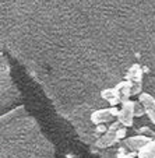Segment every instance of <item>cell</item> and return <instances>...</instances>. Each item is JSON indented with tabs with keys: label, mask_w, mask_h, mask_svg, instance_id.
Wrapping results in <instances>:
<instances>
[{
	"label": "cell",
	"mask_w": 155,
	"mask_h": 158,
	"mask_svg": "<svg viewBox=\"0 0 155 158\" xmlns=\"http://www.w3.org/2000/svg\"><path fill=\"white\" fill-rule=\"evenodd\" d=\"M120 127H122V123H120L119 120L113 122L109 127H108L106 133H104L101 137L96 140L95 146L98 147V148H108V147H112L113 144H116L117 141H120L119 134H117V131H119Z\"/></svg>",
	"instance_id": "6da1fadb"
},
{
	"label": "cell",
	"mask_w": 155,
	"mask_h": 158,
	"mask_svg": "<svg viewBox=\"0 0 155 158\" xmlns=\"http://www.w3.org/2000/svg\"><path fill=\"white\" fill-rule=\"evenodd\" d=\"M126 80L130 83L131 85V95H140L143 94V69L141 66L134 63L128 69L127 74H126Z\"/></svg>",
	"instance_id": "7a4b0ae2"
},
{
	"label": "cell",
	"mask_w": 155,
	"mask_h": 158,
	"mask_svg": "<svg viewBox=\"0 0 155 158\" xmlns=\"http://www.w3.org/2000/svg\"><path fill=\"white\" fill-rule=\"evenodd\" d=\"M117 115H119V109L116 106L104 108V109H98L91 114V122L96 126L113 123V120L117 119Z\"/></svg>",
	"instance_id": "3957f363"
},
{
	"label": "cell",
	"mask_w": 155,
	"mask_h": 158,
	"mask_svg": "<svg viewBox=\"0 0 155 158\" xmlns=\"http://www.w3.org/2000/svg\"><path fill=\"white\" fill-rule=\"evenodd\" d=\"M149 141H151L149 137L143 136V134H137V136L126 137L124 140H122V143H120V148L127 150V151H131V152H137L138 154V151H140L143 147H145Z\"/></svg>",
	"instance_id": "277c9868"
},
{
	"label": "cell",
	"mask_w": 155,
	"mask_h": 158,
	"mask_svg": "<svg viewBox=\"0 0 155 158\" xmlns=\"http://www.w3.org/2000/svg\"><path fill=\"white\" fill-rule=\"evenodd\" d=\"M134 101H126L122 104V108L119 109V115H117V120L122 123L124 127H131L133 122H134Z\"/></svg>",
	"instance_id": "5b68a950"
},
{
	"label": "cell",
	"mask_w": 155,
	"mask_h": 158,
	"mask_svg": "<svg viewBox=\"0 0 155 158\" xmlns=\"http://www.w3.org/2000/svg\"><path fill=\"white\" fill-rule=\"evenodd\" d=\"M138 101L143 104L144 109H145V115L148 116V119L151 120V123L155 125V98L148 93H143L140 94Z\"/></svg>",
	"instance_id": "8992f818"
},
{
	"label": "cell",
	"mask_w": 155,
	"mask_h": 158,
	"mask_svg": "<svg viewBox=\"0 0 155 158\" xmlns=\"http://www.w3.org/2000/svg\"><path fill=\"white\" fill-rule=\"evenodd\" d=\"M101 97L105 99L106 102H109L110 106H117L119 104H122L119 98V94H117L116 88H105L101 91Z\"/></svg>",
	"instance_id": "52a82bcc"
},
{
	"label": "cell",
	"mask_w": 155,
	"mask_h": 158,
	"mask_svg": "<svg viewBox=\"0 0 155 158\" xmlns=\"http://www.w3.org/2000/svg\"><path fill=\"white\" fill-rule=\"evenodd\" d=\"M115 88H116L117 94H119V98H120V101H122V104L126 101H130V97H133L131 95V85L127 80L120 81Z\"/></svg>",
	"instance_id": "ba28073f"
},
{
	"label": "cell",
	"mask_w": 155,
	"mask_h": 158,
	"mask_svg": "<svg viewBox=\"0 0 155 158\" xmlns=\"http://www.w3.org/2000/svg\"><path fill=\"white\" fill-rule=\"evenodd\" d=\"M137 158H155V139L138 151Z\"/></svg>",
	"instance_id": "9c48e42d"
},
{
	"label": "cell",
	"mask_w": 155,
	"mask_h": 158,
	"mask_svg": "<svg viewBox=\"0 0 155 158\" xmlns=\"http://www.w3.org/2000/svg\"><path fill=\"white\" fill-rule=\"evenodd\" d=\"M22 112H24V106H20V108H17V109H13L11 112H9V114H6V115H3V116H2V122H3V123L10 122L13 118H15V115L18 116V115L22 114Z\"/></svg>",
	"instance_id": "30bf717a"
},
{
	"label": "cell",
	"mask_w": 155,
	"mask_h": 158,
	"mask_svg": "<svg viewBox=\"0 0 155 158\" xmlns=\"http://www.w3.org/2000/svg\"><path fill=\"white\" fill-rule=\"evenodd\" d=\"M134 114L137 118H141L143 115H145V109H144L143 104L140 101H134Z\"/></svg>",
	"instance_id": "8fae6325"
},
{
	"label": "cell",
	"mask_w": 155,
	"mask_h": 158,
	"mask_svg": "<svg viewBox=\"0 0 155 158\" xmlns=\"http://www.w3.org/2000/svg\"><path fill=\"white\" fill-rule=\"evenodd\" d=\"M134 157H137V152H131L123 148H120L119 154H117V158H134Z\"/></svg>",
	"instance_id": "7c38bea8"
},
{
	"label": "cell",
	"mask_w": 155,
	"mask_h": 158,
	"mask_svg": "<svg viewBox=\"0 0 155 158\" xmlns=\"http://www.w3.org/2000/svg\"><path fill=\"white\" fill-rule=\"evenodd\" d=\"M138 134H143V136H147V137H154L155 139V131L154 130H151V129H148V127H143V129H140L138 130Z\"/></svg>",
	"instance_id": "4fadbf2b"
}]
</instances>
